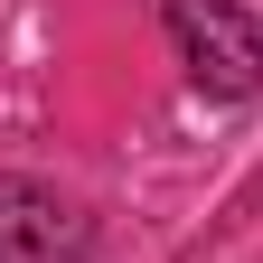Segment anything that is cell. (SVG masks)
I'll return each mask as SVG.
<instances>
[{"mask_svg":"<svg viewBox=\"0 0 263 263\" xmlns=\"http://www.w3.org/2000/svg\"><path fill=\"white\" fill-rule=\"evenodd\" d=\"M160 19H170V47L188 66V85L226 94V104L263 94V28L235 0H160Z\"/></svg>","mask_w":263,"mask_h":263,"instance_id":"1","label":"cell"},{"mask_svg":"<svg viewBox=\"0 0 263 263\" xmlns=\"http://www.w3.org/2000/svg\"><path fill=\"white\" fill-rule=\"evenodd\" d=\"M0 263H85V216L38 179H0Z\"/></svg>","mask_w":263,"mask_h":263,"instance_id":"2","label":"cell"}]
</instances>
